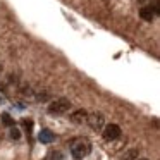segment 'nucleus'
Returning a JSON list of instances; mask_svg holds the SVG:
<instances>
[{
	"label": "nucleus",
	"mask_w": 160,
	"mask_h": 160,
	"mask_svg": "<svg viewBox=\"0 0 160 160\" xmlns=\"http://www.w3.org/2000/svg\"><path fill=\"white\" fill-rule=\"evenodd\" d=\"M69 108H71V102L67 100V98H55V100L48 105L47 110H48L50 115H62V114H66Z\"/></svg>",
	"instance_id": "f03ea898"
},
{
	"label": "nucleus",
	"mask_w": 160,
	"mask_h": 160,
	"mask_svg": "<svg viewBox=\"0 0 160 160\" xmlns=\"http://www.w3.org/2000/svg\"><path fill=\"white\" fill-rule=\"evenodd\" d=\"M11 138L12 139H19V138H21V131H19L18 128H12L11 129Z\"/></svg>",
	"instance_id": "9d476101"
},
{
	"label": "nucleus",
	"mask_w": 160,
	"mask_h": 160,
	"mask_svg": "<svg viewBox=\"0 0 160 160\" xmlns=\"http://www.w3.org/2000/svg\"><path fill=\"white\" fill-rule=\"evenodd\" d=\"M138 153H139L138 148H131V150H128V152L121 157V160H136V158H138Z\"/></svg>",
	"instance_id": "6e6552de"
},
{
	"label": "nucleus",
	"mask_w": 160,
	"mask_h": 160,
	"mask_svg": "<svg viewBox=\"0 0 160 160\" xmlns=\"http://www.w3.org/2000/svg\"><path fill=\"white\" fill-rule=\"evenodd\" d=\"M86 117H88V114H86V110H83V108H79V110H76V112L71 114V121L76 122V124H81L83 121H86Z\"/></svg>",
	"instance_id": "0eeeda50"
},
{
	"label": "nucleus",
	"mask_w": 160,
	"mask_h": 160,
	"mask_svg": "<svg viewBox=\"0 0 160 160\" xmlns=\"http://www.w3.org/2000/svg\"><path fill=\"white\" fill-rule=\"evenodd\" d=\"M158 14V2H155V5H148V7H141L139 9V18L146 22H152L155 19V16Z\"/></svg>",
	"instance_id": "7ed1b4c3"
},
{
	"label": "nucleus",
	"mask_w": 160,
	"mask_h": 160,
	"mask_svg": "<svg viewBox=\"0 0 160 160\" xmlns=\"http://www.w3.org/2000/svg\"><path fill=\"white\" fill-rule=\"evenodd\" d=\"M90 152H91V145H90V141H86V139L76 141L72 145V148H71V155H72V158H76V160H83Z\"/></svg>",
	"instance_id": "f257e3e1"
},
{
	"label": "nucleus",
	"mask_w": 160,
	"mask_h": 160,
	"mask_svg": "<svg viewBox=\"0 0 160 160\" xmlns=\"http://www.w3.org/2000/svg\"><path fill=\"white\" fill-rule=\"evenodd\" d=\"M86 121H88V124H90V128L95 129V131H100V129L103 128V124H105V117H103V114H100V112L90 114L86 117Z\"/></svg>",
	"instance_id": "20e7f679"
},
{
	"label": "nucleus",
	"mask_w": 160,
	"mask_h": 160,
	"mask_svg": "<svg viewBox=\"0 0 160 160\" xmlns=\"http://www.w3.org/2000/svg\"><path fill=\"white\" fill-rule=\"evenodd\" d=\"M2 119H4V124L5 126H14V121H12V117L7 114V112H4V114H2Z\"/></svg>",
	"instance_id": "1a4fd4ad"
},
{
	"label": "nucleus",
	"mask_w": 160,
	"mask_h": 160,
	"mask_svg": "<svg viewBox=\"0 0 160 160\" xmlns=\"http://www.w3.org/2000/svg\"><path fill=\"white\" fill-rule=\"evenodd\" d=\"M139 2H145V0H139Z\"/></svg>",
	"instance_id": "ddd939ff"
},
{
	"label": "nucleus",
	"mask_w": 160,
	"mask_h": 160,
	"mask_svg": "<svg viewBox=\"0 0 160 160\" xmlns=\"http://www.w3.org/2000/svg\"><path fill=\"white\" fill-rule=\"evenodd\" d=\"M40 141L42 143H47V145H48V143H53L55 141V134H53L52 131H50V129H42V131H40Z\"/></svg>",
	"instance_id": "423d86ee"
},
{
	"label": "nucleus",
	"mask_w": 160,
	"mask_h": 160,
	"mask_svg": "<svg viewBox=\"0 0 160 160\" xmlns=\"http://www.w3.org/2000/svg\"><path fill=\"white\" fill-rule=\"evenodd\" d=\"M141 160H148V158H141Z\"/></svg>",
	"instance_id": "f8f14e48"
},
{
	"label": "nucleus",
	"mask_w": 160,
	"mask_h": 160,
	"mask_svg": "<svg viewBox=\"0 0 160 160\" xmlns=\"http://www.w3.org/2000/svg\"><path fill=\"white\" fill-rule=\"evenodd\" d=\"M121 134H122V131L117 124H108V126H105V129H103V138L107 139V141H114V139H117Z\"/></svg>",
	"instance_id": "39448f33"
},
{
	"label": "nucleus",
	"mask_w": 160,
	"mask_h": 160,
	"mask_svg": "<svg viewBox=\"0 0 160 160\" xmlns=\"http://www.w3.org/2000/svg\"><path fill=\"white\" fill-rule=\"evenodd\" d=\"M45 160H62V157H60V153H57V155L52 153V155H50L48 158H45Z\"/></svg>",
	"instance_id": "9b49d317"
}]
</instances>
